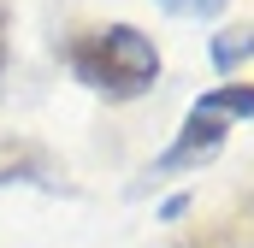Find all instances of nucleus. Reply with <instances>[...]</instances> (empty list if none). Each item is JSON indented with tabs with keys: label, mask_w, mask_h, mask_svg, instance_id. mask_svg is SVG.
I'll return each instance as SVG.
<instances>
[{
	"label": "nucleus",
	"mask_w": 254,
	"mask_h": 248,
	"mask_svg": "<svg viewBox=\"0 0 254 248\" xmlns=\"http://www.w3.org/2000/svg\"><path fill=\"white\" fill-rule=\"evenodd\" d=\"M0 60H6V12H0Z\"/></svg>",
	"instance_id": "6"
},
{
	"label": "nucleus",
	"mask_w": 254,
	"mask_h": 248,
	"mask_svg": "<svg viewBox=\"0 0 254 248\" xmlns=\"http://www.w3.org/2000/svg\"><path fill=\"white\" fill-rule=\"evenodd\" d=\"M249 207H254V201H249Z\"/></svg>",
	"instance_id": "7"
},
{
	"label": "nucleus",
	"mask_w": 254,
	"mask_h": 248,
	"mask_svg": "<svg viewBox=\"0 0 254 248\" xmlns=\"http://www.w3.org/2000/svg\"><path fill=\"white\" fill-rule=\"evenodd\" d=\"M219 148H225V124L190 113V119H184V130H178V142L160 154V172H195V166H207Z\"/></svg>",
	"instance_id": "2"
},
{
	"label": "nucleus",
	"mask_w": 254,
	"mask_h": 248,
	"mask_svg": "<svg viewBox=\"0 0 254 248\" xmlns=\"http://www.w3.org/2000/svg\"><path fill=\"white\" fill-rule=\"evenodd\" d=\"M166 12H184V18H213V12H225V0H160Z\"/></svg>",
	"instance_id": "5"
},
{
	"label": "nucleus",
	"mask_w": 254,
	"mask_h": 248,
	"mask_svg": "<svg viewBox=\"0 0 254 248\" xmlns=\"http://www.w3.org/2000/svg\"><path fill=\"white\" fill-rule=\"evenodd\" d=\"M190 113H201V119H254V83H219V89H207L201 101H195Z\"/></svg>",
	"instance_id": "3"
},
{
	"label": "nucleus",
	"mask_w": 254,
	"mask_h": 248,
	"mask_svg": "<svg viewBox=\"0 0 254 248\" xmlns=\"http://www.w3.org/2000/svg\"><path fill=\"white\" fill-rule=\"evenodd\" d=\"M65 60H71V71H77L89 89H107V95H142V89L160 77V54H154V42H148L136 24L77 30V36L65 42Z\"/></svg>",
	"instance_id": "1"
},
{
	"label": "nucleus",
	"mask_w": 254,
	"mask_h": 248,
	"mask_svg": "<svg viewBox=\"0 0 254 248\" xmlns=\"http://www.w3.org/2000/svg\"><path fill=\"white\" fill-rule=\"evenodd\" d=\"M249 54H254V30H231V36H219V42H213V60H219V71L243 65Z\"/></svg>",
	"instance_id": "4"
}]
</instances>
